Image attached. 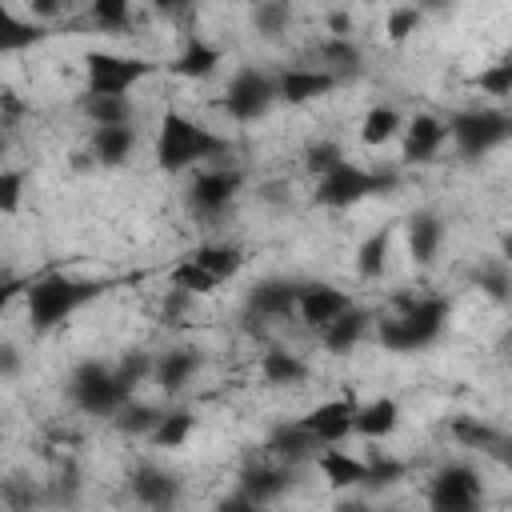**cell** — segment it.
Instances as JSON below:
<instances>
[{
    "mask_svg": "<svg viewBox=\"0 0 512 512\" xmlns=\"http://www.w3.org/2000/svg\"><path fill=\"white\" fill-rule=\"evenodd\" d=\"M232 144L224 136H216L212 128L180 116V112H164L160 120V144H156V160L164 172H180V168H192L200 160H216V156H228Z\"/></svg>",
    "mask_w": 512,
    "mask_h": 512,
    "instance_id": "1",
    "label": "cell"
},
{
    "mask_svg": "<svg viewBox=\"0 0 512 512\" xmlns=\"http://www.w3.org/2000/svg\"><path fill=\"white\" fill-rule=\"evenodd\" d=\"M104 292L100 280H76V276H64V272H52V276H40L28 284L24 300H28V320L36 332H48L56 324H64L76 308H84L88 300H96Z\"/></svg>",
    "mask_w": 512,
    "mask_h": 512,
    "instance_id": "2",
    "label": "cell"
},
{
    "mask_svg": "<svg viewBox=\"0 0 512 512\" xmlns=\"http://www.w3.org/2000/svg\"><path fill=\"white\" fill-rule=\"evenodd\" d=\"M68 396H72V404H76L80 412H88V416H116V412L132 400V392L120 388V380L112 376V368H104V364H96V360H88V364H80V368L72 372Z\"/></svg>",
    "mask_w": 512,
    "mask_h": 512,
    "instance_id": "3",
    "label": "cell"
},
{
    "mask_svg": "<svg viewBox=\"0 0 512 512\" xmlns=\"http://www.w3.org/2000/svg\"><path fill=\"white\" fill-rule=\"evenodd\" d=\"M448 136L456 144L460 156H484L496 144L512 140V116L496 112V108H472V112H456L448 120Z\"/></svg>",
    "mask_w": 512,
    "mask_h": 512,
    "instance_id": "4",
    "label": "cell"
},
{
    "mask_svg": "<svg viewBox=\"0 0 512 512\" xmlns=\"http://www.w3.org/2000/svg\"><path fill=\"white\" fill-rule=\"evenodd\" d=\"M84 72H88V88H84L88 96H128V88L140 84L152 72V64L120 52H88Z\"/></svg>",
    "mask_w": 512,
    "mask_h": 512,
    "instance_id": "5",
    "label": "cell"
},
{
    "mask_svg": "<svg viewBox=\"0 0 512 512\" xmlns=\"http://www.w3.org/2000/svg\"><path fill=\"white\" fill-rule=\"evenodd\" d=\"M484 488L472 464H444L428 484V512H480Z\"/></svg>",
    "mask_w": 512,
    "mask_h": 512,
    "instance_id": "6",
    "label": "cell"
},
{
    "mask_svg": "<svg viewBox=\"0 0 512 512\" xmlns=\"http://www.w3.org/2000/svg\"><path fill=\"white\" fill-rule=\"evenodd\" d=\"M272 100H276V80H268V76L256 72V68H240V72L228 80L220 104H224V112H228L232 120L248 124V120H260V116L272 108Z\"/></svg>",
    "mask_w": 512,
    "mask_h": 512,
    "instance_id": "7",
    "label": "cell"
},
{
    "mask_svg": "<svg viewBox=\"0 0 512 512\" xmlns=\"http://www.w3.org/2000/svg\"><path fill=\"white\" fill-rule=\"evenodd\" d=\"M388 184H392L388 176H372V172H364L356 164H340L336 172H328L316 184V204H324V208H348V204H360L364 196H372V192H380Z\"/></svg>",
    "mask_w": 512,
    "mask_h": 512,
    "instance_id": "8",
    "label": "cell"
},
{
    "mask_svg": "<svg viewBox=\"0 0 512 512\" xmlns=\"http://www.w3.org/2000/svg\"><path fill=\"white\" fill-rule=\"evenodd\" d=\"M240 172L236 168H212V172H200L192 180V192H188V204L200 212V216H216L232 204V196L240 192Z\"/></svg>",
    "mask_w": 512,
    "mask_h": 512,
    "instance_id": "9",
    "label": "cell"
},
{
    "mask_svg": "<svg viewBox=\"0 0 512 512\" xmlns=\"http://www.w3.org/2000/svg\"><path fill=\"white\" fill-rule=\"evenodd\" d=\"M356 400H328V404H320V408H312L308 416H300V424L324 444V448H332V444H340V440H348L352 432H356Z\"/></svg>",
    "mask_w": 512,
    "mask_h": 512,
    "instance_id": "10",
    "label": "cell"
},
{
    "mask_svg": "<svg viewBox=\"0 0 512 512\" xmlns=\"http://www.w3.org/2000/svg\"><path fill=\"white\" fill-rule=\"evenodd\" d=\"M352 308V300L340 292V288H332V284H300V304H296V312H300V320L308 324V328H316V332H324L336 316H344Z\"/></svg>",
    "mask_w": 512,
    "mask_h": 512,
    "instance_id": "11",
    "label": "cell"
},
{
    "mask_svg": "<svg viewBox=\"0 0 512 512\" xmlns=\"http://www.w3.org/2000/svg\"><path fill=\"white\" fill-rule=\"evenodd\" d=\"M128 488H132V496H136L144 508H152V512H172L176 500H180V480H176L172 472H164V468H152V464L136 468L132 480H128Z\"/></svg>",
    "mask_w": 512,
    "mask_h": 512,
    "instance_id": "12",
    "label": "cell"
},
{
    "mask_svg": "<svg viewBox=\"0 0 512 512\" xmlns=\"http://www.w3.org/2000/svg\"><path fill=\"white\" fill-rule=\"evenodd\" d=\"M296 304H300V284H288V280H260L248 292V312L260 316V320L292 316Z\"/></svg>",
    "mask_w": 512,
    "mask_h": 512,
    "instance_id": "13",
    "label": "cell"
},
{
    "mask_svg": "<svg viewBox=\"0 0 512 512\" xmlns=\"http://www.w3.org/2000/svg\"><path fill=\"white\" fill-rule=\"evenodd\" d=\"M332 88H336V76H328L324 68H288L276 76V100H288V104L316 100Z\"/></svg>",
    "mask_w": 512,
    "mask_h": 512,
    "instance_id": "14",
    "label": "cell"
},
{
    "mask_svg": "<svg viewBox=\"0 0 512 512\" xmlns=\"http://www.w3.org/2000/svg\"><path fill=\"white\" fill-rule=\"evenodd\" d=\"M444 140H448V124L436 120V116H428V112H420V116H412V124L404 128V160H408V164L432 160Z\"/></svg>",
    "mask_w": 512,
    "mask_h": 512,
    "instance_id": "15",
    "label": "cell"
},
{
    "mask_svg": "<svg viewBox=\"0 0 512 512\" xmlns=\"http://www.w3.org/2000/svg\"><path fill=\"white\" fill-rule=\"evenodd\" d=\"M268 452H272L276 460H284V464H304V460H320L324 444L296 420V424H280V428L272 432Z\"/></svg>",
    "mask_w": 512,
    "mask_h": 512,
    "instance_id": "16",
    "label": "cell"
},
{
    "mask_svg": "<svg viewBox=\"0 0 512 512\" xmlns=\"http://www.w3.org/2000/svg\"><path fill=\"white\" fill-rule=\"evenodd\" d=\"M400 320H404L412 344L424 348V344H432V340L440 336V328H444V320H448V304H444V300H416V304L404 308Z\"/></svg>",
    "mask_w": 512,
    "mask_h": 512,
    "instance_id": "17",
    "label": "cell"
},
{
    "mask_svg": "<svg viewBox=\"0 0 512 512\" xmlns=\"http://www.w3.org/2000/svg\"><path fill=\"white\" fill-rule=\"evenodd\" d=\"M292 488V472L288 468H264V464H256V468H244L240 472V488L236 492H244L252 504H268V500H276V496H284Z\"/></svg>",
    "mask_w": 512,
    "mask_h": 512,
    "instance_id": "18",
    "label": "cell"
},
{
    "mask_svg": "<svg viewBox=\"0 0 512 512\" xmlns=\"http://www.w3.org/2000/svg\"><path fill=\"white\" fill-rule=\"evenodd\" d=\"M200 372V352L196 348H172V352H164L160 360H156V384L164 388V392H180L184 384H192V376Z\"/></svg>",
    "mask_w": 512,
    "mask_h": 512,
    "instance_id": "19",
    "label": "cell"
},
{
    "mask_svg": "<svg viewBox=\"0 0 512 512\" xmlns=\"http://www.w3.org/2000/svg\"><path fill=\"white\" fill-rule=\"evenodd\" d=\"M316 464H320V472L332 488H364V480H368V460L348 456L340 448H324Z\"/></svg>",
    "mask_w": 512,
    "mask_h": 512,
    "instance_id": "20",
    "label": "cell"
},
{
    "mask_svg": "<svg viewBox=\"0 0 512 512\" xmlns=\"http://www.w3.org/2000/svg\"><path fill=\"white\" fill-rule=\"evenodd\" d=\"M396 424H400V408H396V400H388V396H376V400H368V404L356 408V432L368 436V440L392 436Z\"/></svg>",
    "mask_w": 512,
    "mask_h": 512,
    "instance_id": "21",
    "label": "cell"
},
{
    "mask_svg": "<svg viewBox=\"0 0 512 512\" xmlns=\"http://www.w3.org/2000/svg\"><path fill=\"white\" fill-rule=\"evenodd\" d=\"M80 108L84 116L96 124V128H132V104L128 96H80Z\"/></svg>",
    "mask_w": 512,
    "mask_h": 512,
    "instance_id": "22",
    "label": "cell"
},
{
    "mask_svg": "<svg viewBox=\"0 0 512 512\" xmlns=\"http://www.w3.org/2000/svg\"><path fill=\"white\" fill-rule=\"evenodd\" d=\"M364 328H368V312L364 308H348L344 316H336L324 332H320V340H324V348L328 352H352L356 344H360V336H364Z\"/></svg>",
    "mask_w": 512,
    "mask_h": 512,
    "instance_id": "23",
    "label": "cell"
},
{
    "mask_svg": "<svg viewBox=\"0 0 512 512\" xmlns=\"http://www.w3.org/2000/svg\"><path fill=\"white\" fill-rule=\"evenodd\" d=\"M216 64H220V48H212V44H204V40L192 36L184 44V52L172 60V72L184 76V80H204V76L216 72Z\"/></svg>",
    "mask_w": 512,
    "mask_h": 512,
    "instance_id": "24",
    "label": "cell"
},
{
    "mask_svg": "<svg viewBox=\"0 0 512 512\" xmlns=\"http://www.w3.org/2000/svg\"><path fill=\"white\" fill-rule=\"evenodd\" d=\"M440 240H444V228H440V220H436V216L420 212V216H412V220H408V252H412V260H416V264H432V256H436Z\"/></svg>",
    "mask_w": 512,
    "mask_h": 512,
    "instance_id": "25",
    "label": "cell"
},
{
    "mask_svg": "<svg viewBox=\"0 0 512 512\" xmlns=\"http://www.w3.org/2000/svg\"><path fill=\"white\" fill-rule=\"evenodd\" d=\"M132 148H136V132H132V128H96V132H92V152H96V160L108 164V168L124 164V160L132 156Z\"/></svg>",
    "mask_w": 512,
    "mask_h": 512,
    "instance_id": "26",
    "label": "cell"
},
{
    "mask_svg": "<svg viewBox=\"0 0 512 512\" xmlns=\"http://www.w3.org/2000/svg\"><path fill=\"white\" fill-rule=\"evenodd\" d=\"M192 260H196L208 276H216V280L236 276V272H240V264H244V256H240V248H236V244H200V248L192 252Z\"/></svg>",
    "mask_w": 512,
    "mask_h": 512,
    "instance_id": "27",
    "label": "cell"
},
{
    "mask_svg": "<svg viewBox=\"0 0 512 512\" xmlns=\"http://www.w3.org/2000/svg\"><path fill=\"white\" fill-rule=\"evenodd\" d=\"M260 372L268 384H300L308 376V364L296 356V352H284V348H268L260 356Z\"/></svg>",
    "mask_w": 512,
    "mask_h": 512,
    "instance_id": "28",
    "label": "cell"
},
{
    "mask_svg": "<svg viewBox=\"0 0 512 512\" xmlns=\"http://www.w3.org/2000/svg\"><path fill=\"white\" fill-rule=\"evenodd\" d=\"M320 60H324V72L336 76V80L348 76V72H360V48L352 40H340V36L320 44Z\"/></svg>",
    "mask_w": 512,
    "mask_h": 512,
    "instance_id": "29",
    "label": "cell"
},
{
    "mask_svg": "<svg viewBox=\"0 0 512 512\" xmlns=\"http://www.w3.org/2000/svg\"><path fill=\"white\" fill-rule=\"evenodd\" d=\"M112 420H116V428H120L124 436H144V432L152 436V432H156V424L164 420V412H160V408H152V404L128 400V404H124V408H120Z\"/></svg>",
    "mask_w": 512,
    "mask_h": 512,
    "instance_id": "30",
    "label": "cell"
},
{
    "mask_svg": "<svg viewBox=\"0 0 512 512\" xmlns=\"http://www.w3.org/2000/svg\"><path fill=\"white\" fill-rule=\"evenodd\" d=\"M400 112L396 108H384V104H376L368 116H364V124H360V140L364 144H372V148H380V144H388L396 132H400Z\"/></svg>",
    "mask_w": 512,
    "mask_h": 512,
    "instance_id": "31",
    "label": "cell"
},
{
    "mask_svg": "<svg viewBox=\"0 0 512 512\" xmlns=\"http://www.w3.org/2000/svg\"><path fill=\"white\" fill-rule=\"evenodd\" d=\"M388 244H392V232H388V228L372 232V236H368V240L360 244V252H356V272H360L364 280H376V276H384Z\"/></svg>",
    "mask_w": 512,
    "mask_h": 512,
    "instance_id": "32",
    "label": "cell"
},
{
    "mask_svg": "<svg viewBox=\"0 0 512 512\" xmlns=\"http://www.w3.org/2000/svg\"><path fill=\"white\" fill-rule=\"evenodd\" d=\"M192 428H196V416L184 412V408H176V412H164V420L156 424L152 440H156V448H180L192 436Z\"/></svg>",
    "mask_w": 512,
    "mask_h": 512,
    "instance_id": "33",
    "label": "cell"
},
{
    "mask_svg": "<svg viewBox=\"0 0 512 512\" xmlns=\"http://www.w3.org/2000/svg\"><path fill=\"white\" fill-rule=\"evenodd\" d=\"M288 20H292V8L280 4V0H264V4L252 8V28L260 36H268V40L280 36V32H288Z\"/></svg>",
    "mask_w": 512,
    "mask_h": 512,
    "instance_id": "34",
    "label": "cell"
},
{
    "mask_svg": "<svg viewBox=\"0 0 512 512\" xmlns=\"http://www.w3.org/2000/svg\"><path fill=\"white\" fill-rule=\"evenodd\" d=\"M172 288H180V292H188V296H204V292L216 288V276H208V272L188 256L184 264L172 268Z\"/></svg>",
    "mask_w": 512,
    "mask_h": 512,
    "instance_id": "35",
    "label": "cell"
},
{
    "mask_svg": "<svg viewBox=\"0 0 512 512\" xmlns=\"http://www.w3.org/2000/svg\"><path fill=\"white\" fill-rule=\"evenodd\" d=\"M452 436H456L460 444H468V448H480V452H492V448L500 444V432L488 428V424H480V420H472V416H460V420L452 424Z\"/></svg>",
    "mask_w": 512,
    "mask_h": 512,
    "instance_id": "36",
    "label": "cell"
},
{
    "mask_svg": "<svg viewBox=\"0 0 512 512\" xmlns=\"http://www.w3.org/2000/svg\"><path fill=\"white\" fill-rule=\"evenodd\" d=\"M152 372H156V360H152L148 352H128V356H120V364L112 368V376H116L120 388H128V392H132L144 376H152Z\"/></svg>",
    "mask_w": 512,
    "mask_h": 512,
    "instance_id": "37",
    "label": "cell"
},
{
    "mask_svg": "<svg viewBox=\"0 0 512 512\" xmlns=\"http://www.w3.org/2000/svg\"><path fill=\"white\" fill-rule=\"evenodd\" d=\"M0 32H4L0 44H4L8 52H12V48H24V44H36V40L44 36L36 24H24V20H16L12 12H0Z\"/></svg>",
    "mask_w": 512,
    "mask_h": 512,
    "instance_id": "38",
    "label": "cell"
},
{
    "mask_svg": "<svg viewBox=\"0 0 512 512\" xmlns=\"http://www.w3.org/2000/svg\"><path fill=\"white\" fill-rule=\"evenodd\" d=\"M476 284H480V292H488L492 300H508V296H512V276H508L504 264H480V268H476Z\"/></svg>",
    "mask_w": 512,
    "mask_h": 512,
    "instance_id": "39",
    "label": "cell"
},
{
    "mask_svg": "<svg viewBox=\"0 0 512 512\" xmlns=\"http://www.w3.org/2000/svg\"><path fill=\"white\" fill-rule=\"evenodd\" d=\"M476 88L488 92V96H512V60L488 64V68L476 76Z\"/></svg>",
    "mask_w": 512,
    "mask_h": 512,
    "instance_id": "40",
    "label": "cell"
},
{
    "mask_svg": "<svg viewBox=\"0 0 512 512\" xmlns=\"http://www.w3.org/2000/svg\"><path fill=\"white\" fill-rule=\"evenodd\" d=\"M400 480H404V464H400V460H392V456L368 460V480H364V488H392V484H400Z\"/></svg>",
    "mask_w": 512,
    "mask_h": 512,
    "instance_id": "41",
    "label": "cell"
},
{
    "mask_svg": "<svg viewBox=\"0 0 512 512\" xmlns=\"http://www.w3.org/2000/svg\"><path fill=\"white\" fill-rule=\"evenodd\" d=\"M420 20H424V16H420V8H392V12H388L384 32H388V40H392V44H404V40L420 28Z\"/></svg>",
    "mask_w": 512,
    "mask_h": 512,
    "instance_id": "42",
    "label": "cell"
},
{
    "mask_svg": "<svg viewBox=\"0 0 512 512\" xmlns=\"http://www.w3.org/2000/svg\"><path fill=\"white\" fill-rule=\"evenodd\" d=\"M340 164H348V160H344V152H340L336 144L324 140V144H312V148H308V172H316L320 180H324L328 172H336Z\"/></svg>",
    "mask_w": 512,
    "mask_h": 512,
    "instance_id": "43",
    "label": "cell"
},
{
    "mask_svg": "<svg viewBox=\"0 0 512 512\" xmlns=\"http://www.w3.org/2000/svg\"><path fill=\"white\" fill-rule=\"evenodd\" d=\"M88 16H92L96 24H104V28H124V24H128V4H124V0H96V4L88 8Z\"/></svg>",
    "mask_w": 512,
    "mask_h": 512,
    "instance_id": "44",
    "label": "cell"
},
{
    "mask_svg": "<svg viewBox=\"0 0 512 512\" xmlns=\"http://www.w3.org/2000/svg\"><path fill=\"white\" fill-rule=\"evenodd\" d=\"M20 188H24V172L4 168V172H0V212H4V216H12V212L20 208Z\"/></svg>",
    "mask_w": 512,
    "mask_h": 512,
    "instance_id": "45",
    "label": "cell"
},
{
    "mask_svg": "<svg viewBox=\"0 0 512 512\" xmlns=\"http://www.w3.org/2000/svg\"><path fill=\"white\" fill-rule=\"evenodd\" d=\"M4 504H8V512H32V504H36L32 484H24V480H8V484H4Z\"/></svg>",
    "mask_w": 512,
    "mask_h": 512,
    "instance_id": "46",
    "label": "cell"
},
{
    "mask_svg": "<svg viewBox=\"0 0 512 512\" xmlns=\"http://www.w3.org/2000/svg\"><path fill=\"white\" fill-rule=\"evenodd\" d=\"M216 512H264L260 504H252L244 492H232V496H224L220 504H216Z\"/></svg>",
    "mask_w": 512,
    "mask_h": 512,
    "instance_id": "47",
    "label": "cell"
},
{
    "mask_svg": "<svg viewBox=\"0 0 512 512\" xmlns=\"http://www.w3.org/2000/svg\"><path fill=\"white\" fill-rule=\"evenodd\" d=\"M16 368H20L16 348H12V344H4V348H0V372H4V380H12V376H16Z\"/></svg>",
    "mask_w": 512,
    "mask_h": 512,
    "instance_id": "48",
    "label": "cell"
},
{
    "mask_svg": "<svg viewBox=\"0 0 512 512\" xmlns=\"http://www.w3.org/2000/svg\"><path fill=\"white\" fill-rule=\"evenodd\" d=\"M32 12H36V16H56L60 4H52V0H32Z\"/></svg>",
    "mask_w": 512,
    "mask_h": 512,
    "instance_id": "49",
    "label": "cell"
},
{
    "mask_svg": "<svg viewBox=\"0 0 512 512\" xmlns=\"http://www.w3.org/2000/svg\"><path fill=\"white\" fill-rule=\"evenodd\" d=\"M500 252H504V260H508V264H512V232H508V236H504V240H500Z\"/></svg>",
    "mask_w": 512,
    "mask_h": 512,
    "instance_id": "50",
    "label": "cell"
},
{
    "mask_svg": "<svg viewBox=\"0 0 512 512\" xmlns=\"http://www.w3.org/2000/svg\"><path fill=\"white\" fill-rule=\"evenodd\" d=\"M336 512H368V508H364V504H340Z\"/></svg>",
    "mask_w": 512,
    "mask_h": 512,
    "instance_id": "51",
    "label": "cell"
}]
</instances>
